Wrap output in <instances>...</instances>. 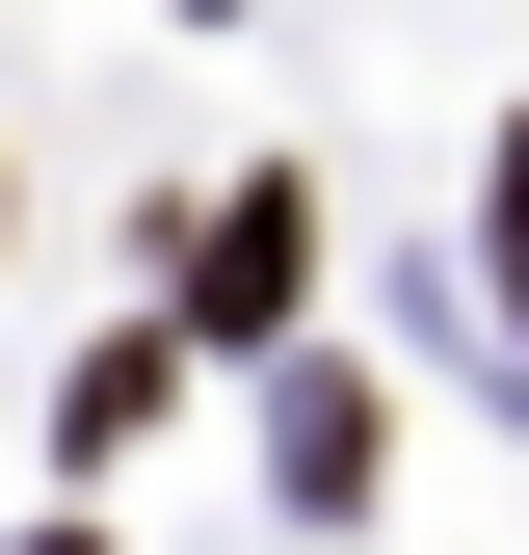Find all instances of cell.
I'll return each instance as SVG.
<instances>
[{
    "instance_id": "1",
    "label": "cell",
    "mask_w": 529,
    "mask_h": 555,
    "mask_svg": "<svg viewBox=\"0 0 529 555\" xmlns=\"http://www.w3.org/2000/svg\"><path fill=\"white\" fill-rule=\"evenodd\" d=\"M292 264H318L292 185H212V238H185V344H292Z\"/></svg>"
},
{
    "instance_id": "2",
    "label": "cell",
    "mask_w": 529,
    "mask_h": 555,
    "mask_svg": "<svg viewBox=\"0 0 529 555\" xmlns=\"http://www.w3.org/2000/svg\"><path fill=\"white\" fill-rule=\"evenodd\" d=\"M264 476H292V503H371V371H292V397H264Z\"/></svg>"
},
{
    "instance_id": "3",
    "label": "cell",
    "mask_w": 529,
    "mask_h": 555,
    "mask_svg": "<svg viewBox=\"0 0 529 555\" xmlns=\"http://www.w3.org/2000/svg\"><path fill=\"white\" fill-rule=\"evenodd\" d=\"M159 371H185V344H80V371H53V450H80V476H106L132 424H159Z\"/></svg>"
},
{
    "instance_id": "4",
    "label": "cell",
    "mask_w": 529,
    "mask_h": 555,
    "mask_svg": "<svg viewBox=\"0 0 529 555\" xmlns=\"http://www.w3.org/2000/svg\"><path fill=\"white\" fill-rule=\"evenodd\" d=\"M477 292H503V344H529V132H503V185H477Z\"/></svg>"
}]
</instances>
